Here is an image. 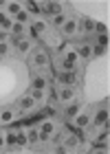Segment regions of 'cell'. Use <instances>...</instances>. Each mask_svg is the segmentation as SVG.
<instances>
[{
    "mask_svg": "<svg viewBox=\"0 0 110 154\" xmlns=\"http://www.w3.org/2000/svg\"><path fill=\"white\" fill-rule=\"evenodd\" d=\"M29 64L33 68H46L51 64V57L44 48H31V55H29Z\"/></svg>",
    "mask_w": 110,
    "mask_h": 154,
    "instance_id": "obj_1",
    "label": "cell"
},
{
    "mask_svg": "<svg viewBox=\"0 0 110 154\" xmlns=\"http://www.w3.org/2000/svg\"><path fill=\"white\" fill-rule=\"evenodd\" d=\"M77 64H79V57L75 53V48H66V53L60 57V71H75L77 73Z\"/></svg>",
    "mask_w": 110,
    "mask_h": 154,
    "instance_id": "obj_2",
    "label": "cell"
},
{
    "mask_svg": "<svg viewBox=\"0 0 110 154\" xmlns=\"http://www.w3.org/2000/svg\"><path fill=\"white\" fill-rule=\"evenodd\" d=\"M53 77L60 82V86H71V88H75L77 82H79V77L75 71H53Z\"/></svg>",
    "mask_w": 110,
    "mask_h": 154,
    "instance_id": "obj_3",
    "label": "cell"
},
{
    "mask_svg": "<svg viewBox=\"0 0 110 154\" xmlns=\"http://www.w3.org/2000/svg\"><path fill=\"white\" fill-rule=\"evenodd\" d=\"M46 29H49V24H46L44 20H31V22H29V29H26V31H29V35H26V38H29V40L44 38V35H46Z\"/></svg>",
    "mask_w": 110,
    "mask_h": 154,
    "instance_id": "obj_4",
    "label": "cell"
},
{
    "mask_svg": "<svg viewBox=\"0 0 110 154\" xmlns=\"http://www.w3.org/2000/svg\"><path fill=\"white\" fill-rule=\"evenodd\" d=\"M13 48H16V55L31 53V48H33V40H29V38H18V40H13Z\"/></svg>",
    "mask_w": 110,
    "mask_h": 154,
    "instance_id": "obj_5",
    "label": "cell"
},
{
    "mask_svg": "<svg viewBox=\"0 0 110 154\" xmlns=\"http://www.w3.org/2000/svg\"><path fill=\"white\" fill-rule=\"evenodd\" d=\"M55 99H57L60 103H68L75 99V88L71 86H60V90L55 93Z\"/></svg>",
    "mask_w": 110,
    "mask_h": 154,
    "instance_id": "obj_6",
    "label": "cell"
},
{
    "mask_svg": "<svg viewBox=\"0 0 110 154\" xmlns=\"http://www.w3.org/2000/svg\"><path fill=\"white\" fill-rule=\"evenodd\" d=\"M79 110H81V103H79V99H77V97H75L73 101H68L66 106H64V117L73 121V119L79 115Z\"/></svg>",
    "mask_w": 110,
    "mask_h": 154,
    "instance_id": "obj_7",
    "label": "cell"
},
{
    "mask_svg": "<svg viewBox=\"0 0 110 154\" xmlns=\"http://www.w3.org/2000/svg\"><path fill=\"white\" fill-rule=\"evenodd\" d=\"M31 108H35V99L31 97V93H26L18 99V110L20 112H26V110H31Z\"/></svg>",
    "mask_w": 110,
    "mask_h": 154,
    "instance_id": "obj_8",
    "label": "cell"
},
{
    "mask_svg": "<svg viewBox=\"0 0 110 154\" xmlns=\"http://www.w3.org/2000/svg\"><path fill=\"white\" fill-rule=\"evenodd\" d=\"M93 125H95V128H104V125H108V108H99L97 112H95Z\"/></svg>",
    "mask_w": 110,
    "mask_h": 154,
    "instance_id": "obj_9",
    "label": "cell"
},
{
    "mask_svg": "<svg viewBox=\"0 0 110 154\" xmlns=\"http://www.w3.org/2000/svg\"><path fill=\"white\" fill-rule=\"evenodd\" d=\"M75 53H77L79 60H93V51H90V44H88V42H79L77 48H75Z\"/></svg>",
    "mask_w": 110,
    "mask_h": 154,
    "instance_id": "obj_10",
    "label": "cell"
},
{
    "mask_svg": "<svg viewBox=\"0 0 110 154\" xmlns=\"http://www.w3.org/2000/svg\"><path fill=\"white\" fill-rule=\"evenodd\" d=\"M42 13H44V16H60V13H62V5L60 2H44L42 5Z\"/></svg>",
    "mask_w": 110,
    "mask_h": 154,
    "instance_id": "obj_11",
    "label": "cell"
},
{
    "mask_svg": "<svg viewBox=\"0 0 110 154\" xmlns=\"http://www.w3.org/2000/svg\"><path fill=\"white\" fill-rule=\"evenodd\" d=\"M13 121H16V110L13 108L0 110V125H11Z\"/></svg>",
    "mask_w": 110,
    "mask_h": 154,
    "instance_id": "obj_12",
    "label": "cell"
},
{
    "mask_svg": "<svg viewBox=\"0 0 110 154\" xmlns=\"http://www.w3.org/2000/svg\"><path fill=\"white\" fill-rule=\"evenodd\" d=\"M77 20H66V22H64V26H62V33H64V35L66 38H73V35H77Z\"/></svg>",
    "mask_w": 110,
    "mask_h": 154,
    "instance_id": "obj_13",
    "label": "cell"
},
{
    "mask_svg": "<svg viewBox=\"0 0 110 154\" xmlns=\"http://www.w3.org/2000/svg\"><path fill=\"white\" fill-rule=\"evenodd\" d=\"M46 86H49V77H44V75H33V82H31V88H33V90H42V93H44Z\"/></svg>",
    "mask_w": 110,
    "mask_h": 154,
    "instance_id": "obj_14",
    "label": "cell"
},
{
    "mask_svg": "<svg viewBox=\"0 0 110 154\" xmlns=\"http://www.w3.org/2000/svg\"><path fill=\"white\" fill-rule=\"evenodd\" d=\"M77 29H81V33H93V31H95V20L88 18V16H84V18L79 20Z\"/></svg>",
    "mask_w": 110,
    "mask_h": 154,
    "instance_id": "obj_15",
    "label": "cell"
},
{
    "mask_svg": "<svg viewBox=\"0 0 110 154\" xmlns=\"http://www.w3.org/2000/svg\"><path fill=\"white\" fill-rule=\"evenodd\" d=\"M81 139H84V137H77V134H68V137H64V139H62V145H64L66 150H71V148H77V145L81 143Z\"/></svg>",
    "mask_w": 110,
    "mask_h": 154,
    "instance_id": "obj_16",
    "label": "cell"
},
{
    "mask_svg": "<svg viewBox=\"0 0 110 154\" xmlns=\"http://www.w3.org/2000/svg\"><path fill=\"white\" fill-rule=\"evenodd\" d=\"M73 125H75V128H77V130H84V128H88V121H90V115H88V112H79L77 117H75L73 119Z\"/></svg>",
    "mask_w": 110,
    "mask_h": 154,
    "instance_id": "obj_17",
    "label": "cell"
},
{
    "mask_svg": "<svg viewBox=\"0 0 110 154\" xmlns=\"http://www.w3.org/2000/svg\"><path fill=\"white\" fill-rule=\"evenodd\" d=\"M104 132L97 137V141H95L93 145H95V150H108V125H104Z\"/></svg>",
    "mask_w": 110,
    "mask_h": 154,
    "instance_id": "obj_18",
    "label": "cell"
},
{
    "mask_svg": "<svg viewBox=\"0 0 110 154\" xmlns=\"http://www.w3.org/2000/svg\"><path fill=\"white\" fill-rule=\"evenodd\" d=\"M5 9H7V16H13V18H16L18 13L24 9V5H20V2H5Z\"/></svg>",
    "mask_w": 110,
    "mask_h": 154,
    "instance_id": "obj_19",
    "label": "cell"
},
{
    "mask_svg": "<svg viewBox=\"0 0 110 154\" xmlns=\"http://www.w3.org/2000/svg\"><path fill=\"white\" fill-rule=\"evenodd\" d=\"M5 143H7V145H11V148H13V145H18V130H16V128H9V130H7V134H5Z\"/></svg>",
    "mask_w": 110,
    "mask_h": 154,
    "instance_id": "obj_20",
    "label": "cell"
},
{
    "mask_svg": "<svg viewBox=\"0 0 110 154\" xmlns=\"http://www.w3.org/2000/svg\"><path fill=\"white\" fill-rule=\"evenodd\" d=\"M24 11L29 13V16H40V13H42V5H40V2H26Z\"/></svg>",
    "mask_w": 110,
    "mask_h": 154,
    "instance_id": "obj_21",
    "label": "cell"
},
{
    "mask_svg": "<svg viewBox=\"0 0 110 154\" xmlns=\"http://www.w3.org/2000/svg\"><path fill=\"white\" fill-rule=\"evenodd\" d=\"M9 33L13 35V40H18V38H24V24H18V22H13Z\"/></svg>",
    "mask_w": 110,
    "mask_h": 154,
    "instance_id": "obj_22",
    "label": "cell"
},
{
    "mask_svg": "<svg viewBox=\"0 0 110 154\" xmlns=\"http://www.w3.org/2000/svg\"><path fill=\"white\" fill-rule=\"evenodd\" d=\"M11 20H9V16H7V13H2V11H0V31H11Z\"/></svg>",
    "mask_w": 110,
    "mask_h": 154,
    "instance_id": "obj_23",
    "label": "cell"
},
{
    "mask_svg": "<svg viewBox=\"0 0 110 154\" xmlns=\"http://www.w3.org/2000/svg\"><path fill=\"white\" fill-rule=\"evenodd\" d=\"M53 130H55V123L51 119H46V121L40 125V132H42V134H53Z\"/></svg>",
    "mask_w": 110,
    "mask_h": 154,
    "instance_id": "obj_24",
    "label": "cell"
},
{
    "mask_svg": "<svg viewBox=\"0 0 110 154\" xmlns=\"http://www.w3.org/2000/svg\"><path fill=\"white\" fill-rule=\"evenodd\" d=\"M90 51H93V57H101V55H106L108 48L99 46V44H90Z\"/></svg>",
    "mask_w": 110,
    "mask_h": 154,
    "instance_id": "obj_25",
    "label": "cell"
},
{
    "mask_svg": "<svg viewBox=\"0 0 110 154\" xmlns=\"http://www.w3.org/2000/svg\"><path fill=\"white\" fill-rule=\"evenodd\" d=\"M16 20H18V24H26V22H31V16L22 9V11H20L18 16H16Z\"/></svg>",
    "mask_w": 110,
    "mask_h": 154,
    "instance_id": "obj_26",
    "label": "cell"
},
{
    "mask_svg": "<svg viewBox=\"0 0 110 154\" xmlns=\"http://www.w3.org/2000/svg\"><path fill=\"white\" fill-rule=\"evenodd\" d=\"M66 16H64V13H60V16H53L51 18V22H53V26H64V22H66Z\"/></svg>",
    "mask_w": 110,
    "mask_h": 154,
    "instance_id": "obj_27",
    "label": "cell"
},
{
    "mask_svg": "<svg viewBox=\"0 0 110 154\" xmlns=\"http://www.w3.org/2000/svg\"><path fill=\"white\" fill-rule=\"evenodd\" d=\"M9 51H11L9 42H0V60H5L7 55H9Z\"/></svg>",
    "mask_w": 110,
    "mask_h": 154,
    "instance_id": "obj_28",
    "label": "cell"
},
{
    "mask_svg": "<svg viewBox=\"0 0 110 154\" xmlns=\"http://www.w3.org/2000/svg\"><path fill=\"white\" fill-rule=\"evenodd\" d=\"M31 97L35 99V103H38V101H44V93H42V90H33V88H31Z\"/></svg>",
    "mask_w": 110,
    "mask_h": 154,
    "instance_id": "obj_29",
    "label": "cell"
},
{
    "mask_svg": "<svg viewBox=\"0 0 110 154\" xmlns=\"http://www.w3.org/2000/svg\"><path fill=\"white\" fill-rule=\"evenodd\" d=\"M38 137H40V132L38 130H31L29 134H26V141H29V143H38Z\"/></svg>",
    "mask_w": 110,
    "mask_h": 154,
    "instance_id": "obj_30",
    "label": "cell"
},
{
    "mask_svg": "<svg viewBox=\"0 0 110 154\" xmlns=\"http://www.w3.org/2000/svg\"><path fill=\"white\" fill-rule=\"evenodd\" d=\"M26 143H29V141H26V134H24L22 130H18V145L22 148V145H26Z\"/></svg>",
    "mask_w": 110,
    "mask_h": 154,
    "instance_id": "obj_31",
    "label": "cell"
},
{
    "mask_svg": "<svg viewBox=\"0 0 110 154\" xmlns=\"http://www.w3.org/2000/svg\"><path fill=\"white\" fill-rule=\"evenodd\" d=\"M97 44L104 46V48H108V35H97Z\"/></svg>",
    "mask_w": 110,
    "mask_h": 154,
    "instance_id": "obj_32",
    "label": "cell"
},
{
    "mask_svg": "<svg viewBox=\"0 0 110 154\" xmlns=\"http://www.w3.org/2000/svg\"><path fill=\"white\" fill-rule=\"evenodd\" d=\"M53 154H68V150L64 148V145H55V148H53Z\"/></svg>",
    "mask_w": 110,
    "mask_h": 154,
    "instance_id": "obj_33",
    "label": "cell"
},
{
    "mask_svg": "<svg viewBox=\"0 0 110 154\" xmlns=\"http://www.w3.org/2000/svg\"><path fill=\"white\" fill-rule=\"evenodd\" d=\"M5 145H7L5 143V134H0V148H5Z\"/></svg>",
    "mask_w": 110,
    "mask_h": 154,
    "instance_id": "obj_34",
    "label": "cell"
},
{
    "mask_svg": "<svg viewBox=\"0 0 110 154\" xmlns=\"http://www.w3.org/2000/svg\"><path fill=\"white\" fill-rule=\"evenodd\" d=\"M95 154H108V150H95Z\"/></svg>",
    "mask_w": 110,
    "mask_h": 154,
    "instance_id": "obj_35",
    "label": "cell"
}]
</instances>
